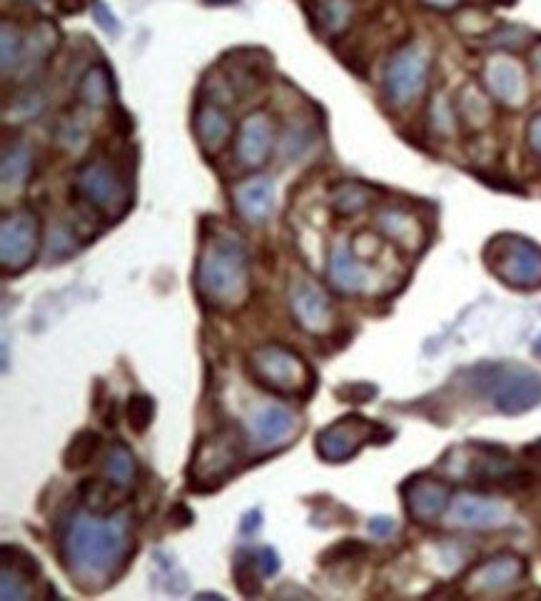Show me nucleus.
<instances>
[{"mask_svg":"<svg viewBox=\"0 0 541 601\" xmlns=\"http://www.w3.org/2000/svg\"><path fill=\"white\" fill-rule=\"evenodd\" d=\"M128 517H90L73 514L60 537V559L80 584L108 582L128 557Z\"/></svg>","mask_w":541,"mask_h":601,"instance_id":"1","label":"nucleus"},{"mask_svg":"<svg viewBox=\"0 0 541 601\" xmlns=\"http://www.w3.org/2000/svg\"><path fill=\"white\" fill-rule=\"evenodd\" d=\"M197 290L217 307H235L245 300L250 267L247 252L235 237H215L207 242L197 262Z\"/></svg>","mask_w":541,"mask_h":601,"instance_id":"2","label":"nucleus"},{"mask_svg":"<svg viewBox=\"0 0 541 601\" xmlns=\"http://www.w3.org/2000/svg\"><path fill=\"white\" fill-rule=\"evenodd\" d=\"M477 380L504 414H522L541 402V377L527 367H482Z\"/></svg>","mask_w":541,"mask_h":601,"instance_id":"3","label":"nucleus"},{"mask_svg":"<svg viewBox=\"0 0 541 601\" xmlns=\"http://www.w3.org/2000/svg\"><path fill=\"white\" fill-rule=\"evenodd\" d=\"M487 262L494 275L507 285L529 290L541 285V247L517 235H499L489 242Z\"/></svg>","mask_w":541,"mask_h":601,"instance_id":"4","label":"nucleus"},{"mask_svg":"<svg viewBox=\"0 0 541 601\" xmlns=\"http://www.w3.org/2000/svg\"><path fill=\"white\" fill-rule=\"evenodd\" d=\"M242 462V439L235 429H220L205 442L197 444V452L190 464V477L195 484L217 487L230 474L237 472Z\"/></svg>","mask_w":541,"mask_h":601,"instance_id":"5","label":"nucleus"},{"mask_svg":"<svg viewBox=\"0 0 541 601\" xmlns=\"http://www.w3.org/2000/svg\"><path fill=\"white\" fill-rule=\"evenodd\" d=\"M250 367L260 385L282 392V395L300 392L310 382V370H307L305 362L295 352L280 345L257 347L250 355Z\"/></svg>","mask_w":541,"mask_h":601,"instance_id":"6","label":"nucleus"},{"mask_svg":"<svg viewBox=\"0 0 541 601\" xmlns=\"http://www.w3.org/2000/svg\"><path fill=\"white\" fill-rule=\"evenodd\" d=\"M429 58L419 45H404L389 58L384 70V93L394 105H407L427 83Z\"/></svg>","mask_w":541,"mask_h":601,"instance_id":"7","label":"nucleus"},{"mask_svg":"<svg viewBox=\"0 0 541 601\" xmlns=\"http://www.w3.org/2000/svg\"><path fill=\"white\" fill-rule=\"evenodd\" d=\"M75 188H78L80 198L108 217L123 215L125 207H128V188L118 178V173L103 160L83 165L78 180H75Z\"/></svg>","mask_w":541,"mask_h":601,"instance_id":"8","label":"nucleus"},{"mask_svg":"<svg viewBox=\"0 0 541 601\" xmlns=\"http://www.w3.org/2000/svg\"><path fill=\"white\" fill-rule=\"evenodd\" d=\"M38 250V225L30 212L20 210L3 217L0 225V262L5 272H20L33 262Z\"/></svg>","mask_w":541,"mask_h":601,"instance_id":"9","label":"nucleus"},{"mask_svg":"<svg viewBox=\"0 0 541 601\" xmlns=\"http://www.w3.org/2000/svg\"><path fill=\"white\" fill-rule=\"evenodd\" d=\"M377 429V424L362 417L340 419V422L330 424L317 434V454L325 462H345V459L360 452L364 442H372Z\"/></svg>","mask_w":541,"mask_h":601,"instance_id":"10","label":"nucleus"},{"mask_svg":"<svg viewBox=\"0 0 541 601\" xmlns=\"http://www.w3.org/2000/svg\"><path fill=\"white\" fill-rule=\"evenodd\" d=\"M449 524L462 529H497L509 522V512L504 504L482 494L462 492L449 502Z\"/></svg>","mask_w":541,"mask_h":601,"instance_id":"11","label":"nucleus"},{"mask_svg":"<svg viewBox=\"0 0 541 601\" xmlns=\"http://www.w3.org/2000/svg\"><path fill=\"white\" fill-rule=\"evenodd\" d=\"M247 432L257 449H275L290 442L297 432V417L282 404H265L247 419Z\"/></svg>","mask_w":541,"mask_h":601,"instance_id":"12","label":"nucleus"},{"mask_svg":"<svg viewBox=\"0 0 541 601\" xmlns=\"http://www.w3.org/2000/svg\"><path fill=\"white\" fill-rule=\"evenodd\" d=\"M484 83H487L489 93L509 108H522L527 103V75H524L522 65L509 55H497V58L489 60L487 68H484Z\"/></svg>","mask_w":541,"mask_h":601,"instance_id":"13","label":"nucleus"},{"mask_svg":"<svg viewBox=\"0 0 541 601\" xmlns=\"http://www.w3.org/2000/svg\"><path fill=\"white\" fill-rule=\"evenodd\" d=\"M527 574V564L517 554H499V557L489 559V562L479 564L467 579L469 592L474 594H499L504 589L514 587L522 582Z\"/></svg>","mask_w":541,"mask_h":601,"instance_id":"14","label":"nucleus"},{"mask_svg":"<svg viewBox=\"0 0 541 601\" xmlns=\"http://www.w3.org/2000/svg\"><path fill=\"white\" fill-rule=\"evenodd\" d=\"M402 494L404 502H407L409 517H414L422 524L437 519L439 514L449 507V487L432 477L409 479V482L404 484Z\"/></svg>","mask_w":541,"mask_h":601,"instance_id":"15","label":"nucleus"},{"mask_svg":"<svg viewBox=\"0 0 541 601\" xmlns=\"http://www.w3.org/2000/svg\"><path fill=\"white\" fill-rule=\"evenodd\" d=\"M290 307L305 330L325 332L330 327V300L315 282L305 280V277L292 282Z\"/></svg>","mask_w":541,"mask_h":601,"instance_id":"16","label":"nucleus"},{"mask_svg":"<svg viewBox=\"0 0 541 601\" xmlns=\"http://www.w3.org/2000/svg\"><path fill=\"white\" fill-rule=\"evenodd\" d=\"M272 150V128L265 113H252L242 120L235 140V155L247 168H260Z\"/></svg>","mask_w":541,"mask_h":601,"instance_id":"17","label":"nucleus"},{"mask_svg":"<svg viewBox=\"0 0 541 601\" xmlns=\"http://www.w3.org/2000/svg\"><path fill=\"white\" fill-rule=\"evenodd\" d=\"M232 202L240 217L247 222H262L275 207V185L267 178H250L242 180L232 190Z\"/></svg>","mask_w":541,"mask_h":601,"instance_id":"18","label":"nucleus"},{"mask_svg":"<svg viewBox=\"0 0 541 601\" xmlns=\"http://www.w3.org/2000/svg\"><path fill=\"white\" fill-rule=\"evenodd\" d=\"M327 275H330V282L340 292H360L367 287V267L352 255V250L345 242L332 247Z\"/></svg>","mask_w":541,"mask_h":601,"instance_id":"19","label":"nucleus"},{"mask_svg":"<svg viewBox=\"0 0 541 601\" xmlns=\"http://www.w3.org/2000/svg\"><path fill=\"white\" fill-rule=\"evenodd\" d=\"M195 135L207 153H220L232 135V123L217 105H202L195 115Z\"/></svg>","mask_w":541,"mask_h":601,"instance_id":"20","label":"nucleus"},{"mask_svg":"<svg viewBox=\"0 0 541 601\" xmlns=\"http://www.w3.org/2000/svg\"><path fill=\"white\" fill-rule=\"evenodd\" d=\"M377 225L392 242L404 250H419L424 242V230L412 215L402 210H382L377 215Z\"/></svg>","mask_w":541,"mask_h":601,"instance_id":"21","label":"nucleus"},{"mask_svg":"<svg viewBox=\"0 0 541 601\" xmlns=\"http://www.w3.org/2000/svg\"><path fill=\"white\" fill-rule=\"evenodd\" d=\"M33 170V150L25 143H15L3 150V165H0V178L3 190H20Z\"/></svg>","mask_w":541,"mask_h":601,"instance_id":"22","label":"nucleus"},{"mask_svg":"<svg viewBox=\"0 0 541 601\" xmlns=\"http://www.w3.org/2000/svg\"><path fill=\"white\" fill-rule=\"evenodd\" d=\"M352 0H312V23L322 35H337L350 25Z\"/></svg>","mask_w":541,"mask_h":601,"instance_id":"23","label":"nucleus"},{"mask_svg":"<svg viewBox=\"0 0 541 601\" xmlns=\"http://www.w3.org/2000/svg\"><path fill=\"white\" fill-rule=\"evenodd\" d=\"M55 43H58V30H55V25H50L48 20L35 25V28L30 30L28 38H25L23 60H20V63H23V70H30L35 68V65L43 63V60L55 50Z\"/></svg>","mask_w":541,"mask_h":601,"instance_id":"24","label":"nucleus"},{"mask_svg":"<svg viewBox=\"0 0 541 601\" xmlns=\"http://www.w3.org/2000/svg\"><path fill=\"white\" fill-rule=\"evenodd\" d=\"M80 98L93 108H103L113 98V78H110L105 65H95L85 73L83 83H80Z\"/></svg>","mask_w":541,"mask_h":601,"instance_id":"25","label":"nucleus"},{"mask_svg":"<svg viewBox=\"0 0 541 601\" xmlns=\"http://www.w3.org/2000/svg\"><path fill=\"white\" fill-rule=\"evenodd\" d=\"M103 472L105 477L110 479V484H118V487H125L130 484L135 474V457L123 442H115L113 447L108 449L103 462Z\"/></svg>","mask_w":541,"mask_h":601,"instance_id":"26","label":"nucleus"},{"mask_svg":"<svg viewBox=\"0 0 541 601\" xmlns=\"http://www.w3.org/2000/svg\"><path fill=\"white\" fill-rule=\"evenodd\" d=\"M459 113L467 120L472 128H484L492 120V105H489L487 95L474 85H467L459 93Z\"/></svg>","mask_w":541,"mask_h":601,"instance_id":"27","label":"nucleus"},{"mask_svg":"<svg viewBox=\"0 0 541 601\" xmlns=\"http://www.w3.org/2000/svg\"><path fill=\"white\" fill-rule=\"evenodd\" d=\"M25 40L20 35V30L15 28L10 20H3L0 25V58H3V75H8L10 70L18 68V63L23 60Z\"/></svg>","mask_w":541,"mask_h":601,"instance_id":"28","label":"nucleus"},{"mask_svg":"<svg viewBox=\"0 0 541 601\" xmlns=\"http://www.w3.org/2000/svg\"><path fill=\"white\" fill-rule=\"evenodd\" d=\"M100 449V437L90 429L80 432L78 437L70 442V447L65 449V467L68 469H80L85 467L88 462H93L95 452Z\"/></svg>","mask_w":541,"mask_h":601,"instance_id":"29","label":"nucleus"},{"mask_svg":"<svg viewBox=\"0 0 541 601\" xmlns=\"http://www.w3.org/2000/svg\"><path fill=\"white\" fill-rule=\"evenodd\" d=\"M369 202V190L364 185L357 183H342L332 190V207H335L340 215H355L362 207H367Z\"/></svg>","mask_w":541,"mask_h":601,"instance_id":"30","label":"nucleus"},{"mask_svg":"<svg viewBox=\"0 0 541 601\" xmlns=\"http://www.w3.org/2000/svg\"><path fill=\"white\" fill-rule=\"evenodd\" d=\"M153 414H155V404L150 397L135 395L128 400V422L133 432L143 434L145 429L150 427V422H153Z\"/></svg>","mask_w":541,"mask_h":601,"instance_id":"31","label":"nucleus"},{"mask_svg":"<svg viewBox=\"0 0 541 601\" xmlns=\"http://www.w3.org/2000/svg\"><path fill=\"white\" fill-rule=\"evenodd\" d=\"M80 494H83V499L95 509V512H108V509L113 507V489H110L105 482L88 479V482L80 487Z\"/></svg>","mask_w":541,"mask_h":601,"instance_id":"32","label":"nucleus"},{"mask_svg":"<svg viewBox=\"0 0 541 601\" xmlns=\"http://www.w3.org/2000/svg\"><path fill=\"white\" fill-rule=\"evenodd\" d=\"M0 589H3L5 601L28 599L30 597V579L23 577V574L13 572V569L3 567V582H0Z\"/></svg>","mask_w":541,"mask_h":601,"instance_id":"33","label":"nucleus"},{"mask_svg":"<svg viewBox=\"0 0 541 601\" xmlns=\"http://www.w3.org/2000/svg\"><path fill=\"white\" fill-rule=\"evenodd\" d=\"M252 569H257L255 559L245 562L242 557H240V562H237V567H235L237 587H240V592L247 594V597H252V594H260V582H257V577L252 574Z\"/></svg>","mask_w":541,"mask_h":601,"instance_id":"34","label":"nucleus"},{"mask_svg":"<svg viewBox=\"0 0 541 601\" xmlns=\"http://www.w3.org/2000/svg\"><path fill=\"white\" fill-rule=\"evenodd\" d=\"M364 554H367L364 544L355 542V539H345V542L337 544L335 549H330L322 559H332V562H355L357 557H364Z\"/></svg>","mask_w":541,"mask_h":601,"instance_id":"35","label":"nucleus"},{"mask_svg":"<svg viewBox=\"0 0 541 601\" xmlns=\"http://www.w3.org/2000/svg\"><path fill=\"white\" fill-rule=\"evenodd\" d=\"M90 8H93L95 23H98L100 28L105 30V33H110V35H118L120 33L118 18H115V15L110 13L108 5H105L103 0H90Z\"/></svg>","mask_w":541,"mask_h":601,"instance_id":"36","label":"nucleus"},{"mask_svg":"<svg viewBox=\"0 0 541 601\" xmlns=\"http://www.w3.org/2000/svg\"><path fill=\"white\" fill-rule=\"evenodd\" d=\"M432 120L442 133H449V130H452V110H449V103H444L442 98L434 100Z\"/></svg>","mask_w":541,"mask_h":601,"instance_id":"37","label":"nucleus"},{"mask_svg":"<svg viewBox=\"0 0 541 601\" xmlns=\"http://www.w3.org/2000/svg\"><path fill=\"white\" fill-rule=\"evenodd\" d=\"M257 569H260V574H265V577L280 572V559H277V554L272 552L270 547H262L260 552H257Z\"/></svg>","mask_w":541,"mask_h":601,"instance_id":"38","label":"nucleus"},{"mask_svg":"<svg viewBox=\"0 0 541 601\" xmlns=\"http://www.w3.org/2000/svg\"><path fill=\"white\" fill-rule=\"evenodd\" d=\"M394 529H397V524L387 517H379V519H372V522H369V532H372L374 537H392Z\"/></svg>","mask_w":541,"mask_h":601,"instance_id":"39","label":"nucleus"},{"mask_svg":"<svg viewBox=\"0 0 541 601\" xmlns=\"http://www.w3.org/2000/svg\"><path fill=\"white\" fill-rule=\"evenodd\" d=\"M342 395H350L352 402H367L369 397L374 395V387H369V385H352V387H345V390H340V397Z\"/></svg>","mask_w":541,"mask_h":601,"instance_id":"40","label":"nucleus"},{"mask_svg":"<svg viewBox=\"0 0 541 601\" xmlns=\"http://www.w3.org/2000/svg\"><path fill=\"white\" fill-rule=\"evenodd\" d=\"M529 145H532L537 153H541V113L532 120V125H529Z\"/></svg>","mask_w":541,"mask_h":601,"instance_id":"41","label":"nucleus"},{"mask_svg":"<svg viewBox=\"0 0 541 601\" xmlns=\"http://www.w3.org/2000/svg\"><path fill=\"white\" fill-rule=\"evenodd\" d=\"M58 5L63 13H80L85 5V0H58Z\"/></svg>","mask_w":541,"mask_h":601,"instance_id":"42","label":"nucleus"},{"mask_svg":"<svg viewBox=\"0 0 541 601\" xmlns=\"http://www.w3.org/2000/svg\"><path fill=\"white\" fill-rule=\"evenodd\" d=\"M422 3L429 5V8L449 10V8H454V5H459V0H422Z\"/></svg>","mask_w":541,"mask_h":601,"instance_id":"43","label":"nucleus"},{"mask_svg":"<svg viewBox=\"0 0 541 601\" xmlns=\"http://www.w3.org/2000/svg\"><path fill=\"white\" fill-rule=\"evenodd\" d=\"M532 60H534V68H537L539 73H541V43H539V45H534V50H532Z\"/></svg>","mask_w":541,"mask_h":601,"instance_id":"44","label":"nucleus"},{"mask_svg":"<svg viewBox=\"0 0 541 601\" xmlns=\"http://www.w3.org/2000/svg\"><path fill=\"white\" fill-rule=\"evenodd\" d=\"M207 5H232V3H237V0H205Z\"/></svg>","mask_w":541,"mask_h":601,"instance_id":"45","label":"nucleus"},{"mask_svg":"<svg viewBox=\"0 0 541 601\" xmlns=\"http://www.w3.org/2000/svg\"><path fill=\"white\" fill-rule=\"evenodd\" d=\"M534 352H537V355L541 357V340L537 342V345H534Z\"/></svg>","mask_w":541,"mask_h":601,"instance_id":"46","label":"nucleus"}]
</instances>
